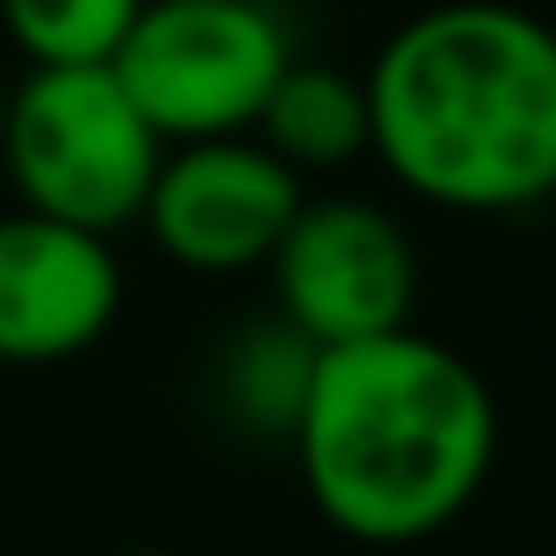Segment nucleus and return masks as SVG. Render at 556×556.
I'll return each instance as SVG.
<instances>
[{"mask_svg": "<svg viewBox=\"0 0 556 556\" xmlns=\"http://www.w3.org/2000/svg\"><path fill=\"white\" fill-rule=\"evenodd\" d=\"M380 164L465 216L530 210L556 190V27L504 0L413 14L367 73Z\"/></svg>", "mask_w": 556, "mask_h": 556, "instance_id": "2", "label": "nucleus"}, {"mask_svg": "<svg viewBox=\"0 0 556 556\" xmlns=\"http://www.w3.org/2000/svg\"><path fill=\"white\" fill-rule=\"evenodd\" d=\"M125 302L112 236L73 229L40 210L0 216V361L53 367L86 354Z\"/></svg>", "mask_w": 556, "mask_h": 556, "instance_id": "7", "label": "nucleus"}, {"mask_svg": "<svg viewBox=\"0 0 556 556\" xmlns=\"http://www.w3.org/2000/svg\"><path fill=\"white\" fill-rule=\"evenodd\" d=\"M289 60V27L262 0H144L112 73L164 144H197L255 131Z\"/></svg>", "mask_w": 556, "mask_h": 556, "instance_id": "4", "label": "nucleus"}, {"mask_svg": "<svg viewBox=\"0 0 556 556\" xmlns=\"http://www.w3.org/2000/svg\"><path fill=\"white\" fill-rule=\"evenodd\" d=\"M8 99H14V86H8V73H0V131H8Z\"/></svg>", "mask_w": 556, "mask_h": 556, "instance_id": "11", "label": "nucleus"}, {"mask_svg": "<svg viewBox=\"0 0 556 556\" xmlns=\"http://www.w3.org/2000/svg\"><path fill=\"white\" fill-rule=\"evenodd\" d=\"M112 556H177V549H112Z\"/></svg>", "mask_w": 556, "mask_h": 556, "instance_id": "12", "label": "nucleus"}, {"mask_svg": "<svg viewBox=\"0 0 556 556\" xmlns=\"http://www.w3.org/2000/svg\"><path fill=\"white\" fill-rule=\"evenodd\" d=\"M0 164L21 190V210L118 236L144 216L164 138L112 66H34L8 99Z\"/></svg>", "mask_w": 556, "mask_h": 556, "instance_id": "3", "label": "nucleus"}, {"mask_svg": "<svg viewBox=\"0 0 556 556\" xmlns=\"http://www.w3.org/2000/svg\"><path fill=\"white\" fill-rule=\"evenodd\" d=\"M289 445L315 510L348 543L406 549L458 523L484 491L497 400L465 354L393 328L321 348Z\"/></svg>", "mask_w": 556, "mask_h": 556, "instance_id": "1", "label": "nucleus"}, {"mask_svg": "<svg viewBox=\"0 0 556 556\" xmlns=\"http://www.w3.org/2000/svg\"><path fill=\"white\" fill-rule=\"evenodd\" d=\"M315 361L321 348L289 321V315H262L249 321L223 361H216V400L223 413L249 432V439H289L302 406H308V387H315Z\"/></svg>", "mask_w": 556, "mask_h": 556, "instance_id": "9", "label": "nucleus"}, {"mask_svg": "<svg viewBox=\"0 0 556 556\" xmlns=\"http://www.w3.org/2000/svg\"><path fill=\"white\" fill-rule=\"evenodd\" d=\"M302 203H308L302 170H289L262 138L236 131V138L170 144L138 223L177 268L242 275L275 255Z\"/></svg>", "mask_w": 556, "mask_h": 556, "instance_id": "6", "label": "nucleus"}, {"mask_svg": "<svg viewBox=\"0 0 556 556\" xmlns=\"http://www.w3.org/2000/svg\"><path fill=\"white\" fill-rule=\"evenodd\" d=\"M144 0H0L8 40L34 66H112Z\"/></svg>", "mask_w": 556, "mask_h": 556, "instance_id": "10", "label": "nucleus"}, {"mask_svg": "<svg viewBox=\"0 0 556 556\" xmlns=\"http://www.w3.org/2000/svg\"><path fill=\"white\" fill-rule=\"evenodd\" d=\"M275 302L315 348L413 328L419 262L406 229L367 197H308L268 255Z\"/></svg>", "mask_w": 556, "mask_h": 556, "instance_id": "5", "label": "nucleus"}, {"mask_svg": "<svg viewBox=\"0 0 556 556\" xmlns=\"http://www.w3.org/2000/svg\"><path fill=\"white\" fill-rule=\"evenodd\" d=\"M255 138L282 157L289 170H341L374 144V112H367V79H348L334 66H302L275 79Z\"/></svg>", "mask_w": 556, "mask_h": 556, "instance_id": "8", "label": "nucleus"}]
</instances>
